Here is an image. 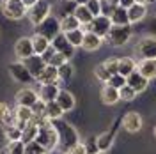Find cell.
Here are the masks:
<instances>
[{
    "instance_id": "cell-1",
    "label": "cell",
    "mask_w": 156,
    "mask_h": 154,
    "mask_svg": "<svg viewBox=\"0 0 156 154\" xmlns=\"http://www.w3.org/2000/svg\"><path fill=\"white\" fill-rule=\"evenodd\" d=\"M53 126L57 128L58 131V140H60V147H62V154H68L75 145L80 144V138H78V133L75 131L73 126H69L68 122H62V121H51Z\"/></svg>"
},
{
    "instance_id": "cell-2",
    "label": "cell",
    "mask_w": 156,
    "mask_h": 154,
    "mask_svg": "<svg viewBox=\"0 0 156 154\" xmlns=\"http://www.w3.org/2000/svg\"><path fill=\"white\" fill-rule=\"evenodd\" d=\"M36 142H37L39 145H43V147L46 149V152H53L58 147V144H60V140H58V131H57V128L53 126L51 121L44 122V124L39 128Z\"/></svg>"
},
{
    "instance_id": "cell-3",
    "label": "cell",
    "mask_w": 156,
    "mask_h": 154,
    "mask_svg": "<svg viewBox=\"0 0 156 154\" xmlns=\"http://www.w3.org/2000/svg\"><path fill=\"white\" fill-rule=\"evenodd\" d=\"M131 34H133L131 25H112V29L107 34L105 41H107L110 46L119 48V46H124L128 41H129Z\"/></svg>"
},
{
    "instance_id": "cell-4",
    "label": "cell",
    "mask_w": 156,
    "mask_h": 154,
    "mask_svg": "<svg viewBox=\"0 0 156 154\" xmlns=\"http://www.w3.org/2000/svg\"><path fill=\"white\" fill-rule=\"evenodd\" d=\"M0 7H2V12H4L5 18L14 19V21L25 18L29 14V9L25 7L23 0H2Z\"/></svg>"
},
{
    "instance_id": "cell-5",
    "label": "cell",
    "mask_w": 156,
    "mask_h": 154,
    "mask_svg": "<svg viewBox=\"0 0 156 154\" xmlns=\"http://www.w3.org/2000/svg\"><path fill=\"white\" fill-rule=\"evenodd\" d=\"M51 4H50L48 0H39L37 4L34 5V7H30L29 9V19H30V23L34 25V27H39L44 19H48L51 14Z\"/></svg>"
},
{
    "instance_id": "cell-6",
    "label": "cell",
    "mask_w": 156,
    "mask_h": 154,
    "mask_svg": "<svg viewBox=\"0 0 156 154\" xmlns=\"http://www.w3.org/2000/svg\"><path fill=\"white\" fill-rule=\"evenodd\" d=\"M82 29L85 30V32H92V34H96L99 37H107V34L110 32L112 29V21L108 16H103V14H99L96 18H92V21L89 23V25H83Z\"/></svg>"
},
{
    "instance_id": "cell-7",
    "label": "cell",
    "mask_w": 156,
    "mask_h": 154,
    "mask_svg": "<svg viewBox=\"0 0 156 154\" xmlns=\"http://www.w3.org/2000/svg\"><path fill=\"white\" fill-rule=\"evenodd\" d=\"M135 53L140 60L144 58H156V39L154 37H144L138 41V44L135 46Z\"/></svg>"
},
{
    "instance_id": "cell-8",
    "label": "cell",
    "mask_w": 156,
    "mask_h": 154,
    "mask_svg": "<svg viewBox=\"0 0 156 154\" xmlns=\"http://www.w3.org/2000/svg\"><path fill=\"white\" fill-rule=\"evenodd\" d=\"M60 32H62V30H60V21H58L57 18H53V16H50L48 19H44V21L37 27V34L44 36V37L50 39V41H53Z\"/></svg>"
},
{
    "instance_id": "cell-9",
    "label": "cell",
    "mask_w": 156,
    "mask_h": 154,
    "mask_svg": "<svg viewBox=\"0 0 156 154\" xmlns=\"http://www.w3.org/2000/svg\"><path fill=\"white\" fill-rule=\"evenodd\" d=\"M14 55L18 57V60H27L34 53V44H32V37H20L14 44Z\"/></svg>"
},
{
    "instance_id": "cell-10",
    "label": "cell",
    "mask_w": 156,
    "mask_h": 154,
    "mask_svg": "<svg viewBox=\"0 0 156 154\" xmlns=\"http://www.w3.org/2000/svg\"><path fill=\"white\" fill-rule=\"evenodd\" d=\"M9 73H11V76L14 78L18 83H30V82L34 80V76L30 75V71L27 69V66H25L21 60L11 64V66H9Z\"/></svg>"
},
{
    "instance_id": "cell-11",
    "label": "cell",
    "mask_w": 156,
    "mask_h": 154,
    "mask_svg": "<svg viewBox=\"0 0 156 154\" xmlns=\"http://www.w3.org/2000/svg\"><path fill=\"white\" fill-rule=\"evenodd\" d=\"M51 46L55 48L57 53H62L68 60H69V58H73V55H75V46L69 43L68 37H66V34H62V32H60L57 37L51 41Z\"/></svg>"
},
{
    "instance_id": "cell-12",
    "label": "cell",
    "mask_w": 156,
    "mask_h": 154,
    "mask_svg": "<svg viewBox=\"0 0 156 154\" xmlns=\"http://www.w3.org/2000/svg\"><path fill=\"white\" fill-rule=\"evenodd\" d=\"M14 99H16V105H21V106H32L37 103L39 99V94L34 90V89H30V87H21L18 92H16V96H14Z\"/></svg>"
},
{
    "instance_id": "cell-13",
    "label": "cell",
    "mask_w": 156,
    "mask_h": 154,
    "mask_svg": "<svg viewBox=\"0 0 156 154\" xmlns=\"http://www.w3.org/2000/svg\"><path fill=\"white\" fill-rule=\"evenodd\" d=\"M23 64L27 66V69L30 71V75L34 76V80H37V78L43 75V71L48 68V64L43 60V57H41V55H32L30 58L23 60Z\"/></svg>"
},
{
    "instance_id": "cell-14",
    "label": "cell",
    "mask_w": 156,
    "mask_h": 154,
    "mask_svg": "<svg viewBox=\"0 0 156 154\" xmlns=\"http://www.w3.org/2000/svg\"><path fill=\"white\" fill-rule=\"evenodd\" d=\"M58 83H62L60 80H58L57 83H43V85H39V99L41 101H44V103H50V101H55L58 96V92H60V87Z\"/></svg>"
},
{
    "instance_id": "cell-15",
    "label": "cell",
    "mask_w": 156,
    "mask_h": 154,
    "mask_svg": "<svg viewBox=\"0 0 156 154\" xmlns=\"http://www.w3.org/2000/svg\"><path fill=\"white\" fill-rule=\"evenodd\" d=\"M121 124H122V128L126 129L128 133H136V131L142 129V117L136 112H128L126 115L122 117Z\"/></svg>"
},
{
    "instance_id": "cell-16",
    "label": "cell",
    "mask_w": 156,
    "mask_h": 154,
    "mask_svg": "<svg viewBox=\"0 0 156 154\" xmlns=\"http://www.w3.org/2000/svg\"><path fill=\"white\" fill-rule=\"evenodd\" d=\"M136 71L147 80L156 78V58H144L136 62Z\"/></svg>"
},
{
    "instance_id": "cell-17",
    "label": "cell",
    "mask_w": 156,
    "mask_h": 154,
    "mask_svg": "<svg viewBox=\"0 0 156 154\" xmlns=\"http://www.w3.org/2000/svg\"><path fill=\"white\" fill-rule=\"evenodd\" d=\"M58 103V106L64 110V114L66 112H71L75 106H76V99H75V96L69 92V90H66V89H60V92H58L57 99H55Z\"/></svg>"
},
{
    "instance_id": "cell-18",
    "label": "cell",
    "mask_w": 156,
    "mask_h": 154,
    "mask_svg": "<svg viewBox=\"0 0 156 154\" xmlns=\"http://www.w3.org/2000/svg\"><path fill=\"white\" fill-rule=\"evenodd\" d=\"M128 80V85L131 87L133 90H135L136 94H140V92H144L147 89V85H149V80L147 78H144L138 71H135V73H131L129 76L126 78Z\"/></svg>"
},
{
    "instance_id": "cell-19",
    "label": "cell",
    "mask_w": 156,
    "mask_h": 154,
    "mask_svg": "<svg viewBox=\"0 0 156 154\" xmlns=\"http://www.w3.org/2000/svg\"><path fill=\"white\" fill-rule=\"evenodd\" d=\"M147 14V5L146 4H140V2H135L129 9H128V16H129V23H138L146 18Z\"/></svg>"
},
{
    "instance_id": "cell-20",
    "label": "cell",
    "mask_w": 156,
    "mask_h": 154,
    "mask_svg": "<svg viewBox=\"0 0 156 154\" xmlns=\"http://www.w3.org/2000/svg\"><path fill=\"white\" fill-rule=\"evenodd\" d=\"M119 99H121V94H119L117 89H114L108 83H105V85L101 87V101L105 105H115Z\"/></svg>"
},
{
    "instance_id": "cell-21",
    "label": "cell",
    "mask_w": 156,
    "mask_h": 154,
    "mask_svg": "<svg viewBox=\"0 0 156 154\" xmlns=\"http://www.w3.org/2000/svg\"><path fill=\"white\" fill-rule=\"evenodd\" d=\"M103 41L105 39L96 36V34H92V32H85V37H83V43H82V48L85 50V51H96L101 44H103Z\"/></svg>"
},
{
    "instance_id": "cell-22",
    "label": "cell",
    "mask_w": 156,
    "mask_h": 154,
    "mask_svg": "<svg viewBox=\"0 0 156 154\" xmlns=\"http://www.w3.org/2000/svg\"><path fill=\"white\" fill-rule=\"evenodd\" d=\"M32 37V44H34V53L36 55H43L46 50L51 46V41L50 39H46L44 36H41V34H34V36H30Z\"/></svg>"
},
{
    "instance_id": "cell-23",
    "label": "cell",
    "mask_w": 156,
    "mask_h": 154,
    "mask_svg": "<svg viewBox=\"0 0 156 154\" xmlns=\"http://www.w3.org/2000/svg\"><path fill=\"white\" fill-rule=\"evenodd\" d=\"M76 29H82V23L76 19L75 14H64L62 19H60V30L62 34H68L71 30H76Z\"/></svg>"
},
{
    "instance_id": "cell-24",
    "label": "cell",
    "mask_w": 156,
    "mask_h": 154,
    "mask_svg": "<svg viewBox=\"0 0 156 154\" xmlns=\"http://www.w3.org/2000/svg\"><path fill=\"white\" fill-rule=\"evenodd\" d=\"M135 71H136V62L131 57L119 58V75H122V76L128 78L131 73H135Z\"/></svg>"
},
{
    "instance_id": "cell-25",
    "label": "cell",
    "mask_w": 156,
    "mask_h": 154,
    "mask_svg": "<svg viewBox=\"0 0 156 154\" xmlns=\"http://www.w3.org/2000/svg\"><path fill=\"white\" fill-rule=\"evenodd\" d=\"M36 82L41 83V85H43V83H57L58 82V69L53 68V66H48Z\"/></svg>"
},
{
    "instance_id": "cell-26",
    "label": "cell",
    "mask_w": 156,
    "mask_h": 154,
    "mask_svg": "<svg viewBox=\"0 0 156 154\" xmlns=\"http://www.w3.org/2000/svg\"><path fill=\"white\" fill-rule=\"evenodd\" d=\"M14 115H16V122H25V124H29L30 121L34 119V112H32L30 106L16 105V108H14Z\"/></svg>"
},
{
    "instance_id": "cell-27",
    "label": "cell",
    "mask_w": 156,
    "mask_h": 154,
    "mask_svg": "<svg viewBox=\"0 0 156 154\" xmlns=\"http://www.w3.org/2000/svg\"><path fill=\"white\" fill-rule=\"evenodd\" d=\"M110 21H112V25H131L129 23V16H128V9L121 7V5L112 12Z\"/></svg>"
},
{
    "instance_id": "cell-28",
    "label": "cell",
    "mask_w": 156,
    "mask_h": 154,
    "mask_svg": "<svg viewBox=\"0 0 156 154\" xmlns=\"http://www.w3.org/2000/svg\"><path fill=\"white\" fill-rule=\"evenodd\" d=\"M64 114V110L58 106L57 101H50L46 103V110H44V117L48 119V121H58L60 117Z\"/></svg>"
},
{
    "instance_id": "cell-29",
    "label": "cell",
    "mask_w": 156,
    "mask_h": 154,
    "mask_svg": "<svg viewBox=\"0 0 156 154\" xmlns=\"http://www.w3.org/2000/svg\"><path fill=\"white\" fill-rule=\"evenodd\" d=\"M75 16H76V19L82 23V27L83 25H89L90 21H92V12L89 11V7L87 5H76V9H75V12H73Z\"/></svg>"
},
{
    "instance_id": "cell-30",
    "label": "cell",
    "mask_w": 156,
    "mask_h": 154,
    "mask_svg": "<svg viewBox=\"0 0 156 154\" xmlns=\"http://www.w3.org/2000/svg\"><path fill=\"white\" fill-rule=\"evenodd\" d=\"M37 133H39V126L29 124L25 126V129H23V135H21V142L23 144H30V142H36V138H37Z\"/></svg>"
},
{
    "instance_id": "cell-31",
    "label": "cell",
    "mask_w": 156,
    "mask_h": 154,
    "mask_svg": "<svg viewBox=\"0 0 156 154\" xmlns=\"http://www.w3.org/2000/svg\"><path fill=\"white\" fill-rule=\"evenodd\" d=\"M112 144H114V131H105L98 136V147L101 152H107L112 147Z\"/></svg>"
},
{
    "instance_id": "cell-32",
    "label": "cell",
    "mask_w": 156,
    "mask_h": 154,
    "mask_svg": "<svg viewBox=\"0 0 156 154\" xmlns=\"http://www.w3.org/2000/svg\"><path fill=\"white\" fill-rule=\"evenodd\" d=\"M68 41L75 46V48H82V43H83V37H85V30L83 29H76V30H71L66 34Z\"/></svg>"
},
{
    "instance_id": "cell-33",
    "label": "cell",
    "mask_w": 156,
    "mask_h": 154,
    "mask_svg": "<svg viewBox=\"0 0 156 154\" xmlns=\"http://www.w3.org/2000/svg\"><path fill=\"white\" fill-rule=\"evenodd\" d=\"M5 151H7V154H25V151H27V144H23L21 140H16V142H7Z\"/></svg>"
},
{
    "instance_id": "cell-34",
    "label": "cell",
    "mask_w": 156,
    "mask_h": 154,
    "mask_svg": "<svg viewBox=\"0 0 156 154\" xmlns=\"http://www.w3.org/2000/svg\"><path fill=\"white\" fill-rule=\"evenodd\" d=\"M5 129V136H7V140L9 142H16V140H21V135H23V131L20 129L18 126H7V128H4Z\"/></svg>"
},
{
    "instance_id": "cell-35",
    "label": "cell",
    "mask_w": 156,
    "mask_h": 154,
    "mask_svg": "<svg viewBox=\"0 0 156 154\" xmlns=\"http://www.w3.org/2000/svg\"><path fill=\"white\" fill-rule=\"evenodd\" d=\"M94 76L99 80V82H103V83H108V80L112 78V75L107 71V68L103 66V64H98L96 68H94Z\"/></svg>"
},
{
    "instance_id": "cell-36",
    "label": "cell",
    "mask_w": 156,
    "mask_h": 154,
    "mask_svg": "<svg viewBox=\"0 0 156 154\" xmlns=\"http://www.w3.org/2000/svg\"><path fill=\"white\" fill-rule=\"evenodd\" d=\"M71 76H73V66H71L69 62H66L64 66L58 68V80H60V82H69Z\"/></svg>"
},
{
    "instance_id": "cell-37",
    "label": "cell",
    "mask_w": 156,
    "mask_h": 154,
    "mask_svg": "<svg viewBox=\"0 0 156 154\" xmlns=\"http://www.w3.org/2000/svg\"><path fill=\"white\" fill-rule=\"evenodd\" d=\"M108 85H112L114 89L121 90L124 85H128V80H126V76H122V75H114V76L108 80Z\"/></svg>"
},
{
    "instance_id": "cell-38",
    "label": "cell",
    "mask_w": 156,
    "mask_h": 154,
    "mask_svg": "<svg viewBox=\"0 0 156 154\" xmlns=\"http://www.w3.org/2000/svg\"><path fill=\"white\" fill-rule=\"evenodd\" d=\"M85 149H87V154H96L99 152V147H98V136H89L87 140L83 142Z\"/></svg>"
},
{
    "instance_id": "cell-39",
    "label": "cell",
    "mask_w": 156,
    "mask_h": 154,
    "mask_svg": "<svg viewBox=\"0 0 156 154\" xmlns=\"http://www.w3.org/2000/svg\"><path fill=\"white\" fill-rule=\"evenodd\" d=\"M103 66L107 68V71L114 76V75H119V58H108L103 62Z\"/></svg>"
},
{
    "instance_id": "cell-40",
    "label": "cell",
    "mask_w": 156,
    "mask_h": 154,
    "mask_svg": "<svg viewBox=\"0 0 156 154\" xmlns=\"http://www.w3.org/2000/svg\"><path fill=\"white\" fill-rule=\"evenodd\" d=\"M119 94H121V99H122V101H133V99L136 97V92L129 85H124L121 90H119Z\"/></svg>"
},
{
    "instance_id": "cell-41",
    "label": "cell",
    "mask_w": 156,
    "mask_h": 154,
    "mask_svg": "<svg viewBox=\"0 0 156 154\" xmlns=\"http://www.w3.org/2000/svg\"><path fill=\"white\" fill-rule=\"evenodd\" d=\"M25 154H48V152H46V149H44L43 145H39L37 142H30V144H27Z\"/></svg>"
},
{
    "instance_id": "cell-42",
    "label": "cell",
    "mask_w": 156,
    "mask_h": 154,
    "mask_svg": "<svg viewBox=\"0 0 156 154\" xmlns=\"http://www.w3.org/2000/svg\"><path fill=\"white\" fill-rule=\"evenodd\" d=\"M66 62H69V60H68L66 57H64L62 53H55V55L51 57V60H50V64H48V66H53V68H57V69H58L60 66H64Z\"/></svg>"
},
{
    "instance_id": "cell-43",
    "label": "cell",
    "mask_w": 156,
    "mask_h": 154,
    "mask_svg": "<svg viewBox=\"0 0 156 154\" xmlns=\"http://www.w3.org/2000/svg\"><path fill=\"white\" fill-rule=\"evenodd\" d=\"M99 4H101V14H103V16H108V18H110L112 12L117 9V7H114L108 0H99Z\"/></svg>"
},
{
    "instance_id": "cell-44",
    "label": "cell",
    "mask_w": 156,
    "mask_h": 154,
    "mask_svg": "<svg viewBox=\"0 0 156 154\" xmlns=\"http://www.w3.org/2000/svg\"><path fill=\"white\" fill-rule=\"evenodd\" d=\"M87 7H89V11L92 12V16H94V18L101 14V4H99V0H89Z\"/></svg>"
},
{
    "instance_id": "cell-45",
    "label": "cell",
    "mask_w": 156,
    "mask_h": 154,
    "mask_svg": "<svg viewBox=\"0 0 156 154\" xmlns=\"http://www.w3.org/2000/svg\"><path fill=\"white\" fill-rule=\"evenodd\" d=\"M44 110H46V103H44V101H41V99H37V103L32 106L34 115H44Z\"/></svg>"
},
{
    "instance_id": "cell-46",
    "label": "cell",
    "mask_w": 156,
    "mask_h": 154,
    "mask_svg": "<svg viewBox=\"0 0 156 154\" xmlns=\"http://www.w3.org/2000/svg\"><path fill=\"white\" fill-rule=\"evenodd\" d=\"M68 154H87V149H85L83 142H80V144L75 145V147H73V149H71Z\"/></svg>"
},
{
    "instance_id": "cell-47",
    "label": "cell",
    "mask_w": 156,
    "mask_h": 154,
    "mask_svg": "<svg viewBox=\"0 0 156 154\" xmlns=\"http://www.w3.org/2000/svg\"><path fill=\"white\" fill-rule=\"evenodd\" d=\"M55 53H57V51H55V48H53V46H50V48L46 50V51H44L41 57H43V60H44L46 64H50V60H51V57H53Z\"/></svg>"
},
{
    "instance_id": "cell-48",
    "label": "cell",
    "mask_w": 156,
    "mask_h": 154,
    "mask_svg": "<svg viewBox=\"0 0 156 154\" xmlns=\"http://www.w3.org/2000/svg\"><path fill=\"white\" fill-rule=\"evenodd\" d=\"M7 112H9V106L5 105V103H0V122H2V119L7 115Z\"/></svg>"
},
{
    "instance_id": "cell-49",
    "label": "cell",
    "mask_w": 156,
    "mask_h": 154,
    "mask_svg": "<svg viewBox=\"0 0 156 154\" xmlns=\"http://www.w3.org/2000/svg\"><path fill=\"white\" fill-rule=\"evenodd\" d=\"M5 140H7V136H5V129H4V128H0V147H7Z\"/></svg>"
},
{
    "instance_id": "cell-50",
    "label": "cell",
    "mask_w": 156,
    "mask_h": 154,
    "mask_svg": "<svg viewBox=\"0 0 156 154\" xmlns=\"http://www.w3.org/2000/svg\"><path fill=\"white\" fill-rule=\"evenodd\" d=\"M147 27H149V32H151V34H156V18L149 19V25H147Z\"/></svg>"
},
{
    "instance_id": "cell-51",
    "label": "cell",
    "mask_w": 156,
    "mask_h": 154,
    "mask_svg": "<svg viewBox=\"0 0 156 154\" xmlns=\"http://www.w3.org/2000/svg\"><path fill=\"white\" fill-rule=\"evenodd\" d=\"M133 4H135V0H121V7H124V9H129Z\"/></svg>"
},
{
    "instance_id": "cell-52",
    "label": "cell",
    "mask_w": 156,
    "mask_h": 154,
    "mask_svg": "<svg viewBox=\"0 0 156 154\" xmlns=\"http://www.w3.org/2000/svg\"><path fill=\"white\" fill-rule=\"evenodd\" d=\"M37 2H39V0H23V4H25V7H27V9L34 7V5H36Z\"/></svg>"
},
{
    "instance_id": "cell-53",
    "label": "cell",
    "mask_w": 156,
    "mask_h": 154,
    "mask_svg": "<svg viewBox=\"0 0 156 154\" xmlns=\"http://www.w3.org/2000/svg\"><path fill=\"white\" fill-rule=\"evenodd\" d=\"M108 2H110L114 7H119V5H121V0H108Z\"/></svg>"
},
{
    "instance_id": "cell-54",
    "label": "cell",
    "mask_w": 156,
    "mask_h": 154,
    "mask_svg": "<svg viewBox=\"0 0 156 154\" xmlns=\"http://www.w3.org/2000/svg\"><path fill=\"white\" fill-rule=\"evenodd\" d=\"M89 0H76V5H87Z\"/></svg>"
},
{
    "instance_id": "cell-55",
    "label": "cell",
    "mask_w": 156,
    "mask_h": 154,
    "mask_svg": "<svg viewBox=\"0 0 156 154\" xmlns=\"http://www.w3.org/2000/svg\"><path fill=\"white\" fill-rule=\"evenodd\" d=\"M135 2H140V4H146V5H147V4H149V2H153V0H135Z\"/></svg>"
},
{
    "instance_id": "cell-56",
    "label": "cell",
    "mask_w": 156,
    "mask_h": 154,
    "mask_svg": "<svg viewBox=\"0 0 156 154\" xmlns=\"http://www.w3.org/2000/svg\"><path fill=\"white\" fill-rule=\"evenodd\" d=\"M66 2H75V4H76V0H66Z\"/></svg>"
},
{
    "instance_id": "cell-57",
    "label": "cell",
    "mask_w": 156,
    "mask_h": 154,
    "mask_svg": "<svg viewBox=\"0 0 156 154\" xmlns=\"http://www.w3.org/2000/svg\"><path fill=\"white\" fill-rule=\"evenodd\" d=\"M96 154H105V152H101V151H99V152H96Z\"/></svg>"
},
{
    "instance_id": "cell-58",
    "label": "cell",
    "mask_w": 156,
    "mask_h": 154,
    "mask_svg": "<svg viewBox=\"0 0 156 154\" xmlns=\"http://www.w3.org/2000/svg\"><path fill=\"white\" fill-rule=\"evenodd\" d=\"M154 136H156V126H154Z\"/></svg>"
}]
</instances>
